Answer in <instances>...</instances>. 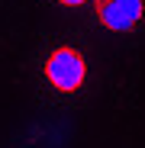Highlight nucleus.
<instances>
[{
  "mask_svg": "<svg viewBox=\"0 0 145 148\" xmlns=\"http://www.w3.org/2000/svg\"><path fill=\"white\" fill-rule=\"evenodd\" d=\"M42 74H45V81L52 84L55 90L74 93V90H81V84L87 81V61H84V55L78 52V48L58 45L55 52L45 58Z\"/></svg>",
  "mask_w": 145,
  "mask_h": 148,
  "instance_id": "f257e3e1",
  "label": "nucleus"
},
{
  "mask_svg": "<svg viewBox=\"0 0 145 148\" xmlns=\"http://www.w3.org/2000/svg\"><path fill=\"white\" fill-rule=\"evenodd\" d=\"M93 13L100 26H107L110 32H132L145 16V3L142 0H93Z\"/></svg>",
  "mask_w": 145,
  "mask_h": 148,
  "instance_id": "f03ea898",
  "label": "nucleus"
},
{
  "mask_svg": "<svg viewBox=\"0 0 145 148\" xmlns=\"http://www.w3.org/2000/svg\"><path fill=\"white\" fill-rule=\"evenodd\" d=\"M61 7H84V3H90V0H58Z\"/></svg>",
  "mask_w": 145,
  "mask_h": 148,
  "instance_id": "7ed1b4c3",
  "label": "nucleus"
}]
</instances>
